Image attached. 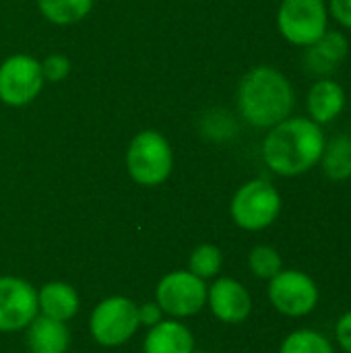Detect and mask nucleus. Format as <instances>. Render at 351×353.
Segmentation results:
<instances>
[{
	"instance_id": "nucleus-1",
	"label": "nucleus",
	"mask_w": 351,
	"mask_h": 353,
	"mask_svg": "<svg viewBox=\"0 0 351 353\" xmlns=\"http://www.w3.org/2000/svg\"><path fill=\"white\" fill-rule=\"evenodd\" d=\"M325 143L321 124L290 116L269 128L263 141V159L279 176H300L319 165Z\"/></svg>"
},
{
	"instance_id": "nucleus-2",
	"label": "nucleus",
	"mask_w": 351,
	"mask_h": 353,
	"mask_svg": "<svg viewBox=\"0 0 351 353\" xmlns=\"http://www.w3.org/2000/svg\"><path fill=\"white\" fill-rule=\"evenodd\" d=\"M238 110L254 128H273L294 110L292 83L273 66H257L240 81Z\"/></svg>"
},
{
	"instance_id": "nucleus-3",
	"label": "nucleus",
	"mask_w": 351,
	"mask_h": 353,
	"mask_svg": "<svg viewBox=\"0 0 351 353\" xmlns=\"http://www.w3.org/2000/svg\"><path fill=\"white\" fill-rule=\"evenodd\" d=\"M126 168L141 186L163 184L174 168V153L168 139L157 130H141L128 145Z\"/></svg>"
},
{
	"instance_id": "nucleus-4",
	"label": "nucleus",
	"mask_w": 351,
	"mask_h": 353,
	"mask_svg": "<svg viewBox=\"0 0 351 353\" xmlns=\"http://www.w3.org/2000/svg\"><path fill=\"white\" fill-rule=\"evenodd\" d=\"M281 213V194L267 180H250L232 199V217L238 228L261 232Z\"/></svg>"
},
{
	"instance_id": "nucleus-5",
	"label": "nucleus",
	"mask_w": 351,
	"mask_h": 353,
	"mask_svg": "<svg viewBox=\"0 0 351 353\" xmlns=\"http://www.w3.org/2000/svg\"><path fill=\"white\" fill-rule=\"evenodd\" d=\"M277 29L294 46L308 48L329 29V8L325 0H281Z\"/></svg>"
},
{
	"instance_id": "nucleus-6",
	"label": "nucleus",
	"mask_w": 351,
	"mask_h": 353,
	"mask_svg": "<svg viewBox=\"0 0 351 353\" xmlns=\"http://www.w3.org/2000/svg\"><path fill=\"white\" fill-rule=\"evenodd\" d=\"M269 300L277 312L300 319L317 308L319 285L304 271L281 269L273 279H269Z\"/></svg>"
},
{
	"instance_id": "nucleus-7",
	"label": "nucleus",
	"mask_w": 351,
	"mask_h": 353,
	"mask_svg": "<svg viewBox=\"0 0 351 353\" xmlns=\"http://www.w3.org/2000/svg\"><path fill=\"white\" fill-rule=\"evenodd\" d=\"M91 335L106 347L126 343L139 329V306L128 298H108L91 314Z\"/></svg>"
},
{
	"instance_id": "nucleus-8",
	"label": "nucleus",
	"mask_w": 351,
	"mask_h": 353,
	"mask_svg": "<svg viewBox=\"0 0 351 353\" xmlns=\"http://www.w3.org/2000/svg\"><path fill=\"white\" fill-rule=\"evenodd\" d=\"M41 62L27 54H14L0 64V101L12 108L31 103L43 87Z\"/></svg>"
},
{
	"instance_id": "nucleus-9",
	"label": "nucleus",
	"mask_w": 351,
	"mask_h": 353,
	"mask_svg": "<svg viewBox=\"0 0 351 353\" xmlns=\"http://www.w3.org/2000/svg\"><path fill=\"white\" fill-rule=\"evenodd\" d=\"M205 302L207 285L190 271H174L166 275L157 285V306L176 319L201 312Z\"/></svg>"
},
{
	"instance_id": "nucleus-10",
	"label": "nucleus",
	"mask_w": 351,
	"mask_h": 353,
	"mask_svg": "<svg viewBox=\"0 0 351 353\" xmlns=\"http://www.w3.org/2000/svg\"><path fill=\"white\" fill-rule=\"evenodd\" d=\"M37 294L19 277H0V331L25 329L37 316Z\"/></svg>"
},
{
	"instance_id": "nucleus-11",
	"label": "nucleus",
	"mask_w": 351,
	"mask_h": 353,
	"mask_svg": "<svg viewBox=\"0 0 351 353\" xmlns=\"http://www.w3.org/2000/svg\"><path fill=\"white\" fill-rule=\"evenodd\" d=\"M207 300L213 314L230 325L244 323L252 310V298L248 290L232 277L217 279L211 290H207Z\"/></svg>"
},
{
	"instance_id": "nucleus-12",
	"label": "nucleus",
	"mask_w": 351,
	"mask_h": 353,
	"mask_svg": "<svg viewBox=\"0 0 351 353\" xmlns=\"http://www.w3.org/2000/svg\"><path fill=\"white\" fill-rule=\"evenodd\" d=\"M348 52H350L348 37L339 31L327 29L314 43L306 48V54H304L306 70L314 74H323V77L331 74L345 60Z\"/></svg>"
},
{
	"instance_id": "nucleus-13",
	"label": "nucleus",
	"mask_w": 351,
	"mask_h": 353,
	"mask_svg": "<svg viewBox=\"0 0 351 353\" xmlns=\"http://www.w3.org/2000/svg\"><path fill=\"white\" fill-rule=\"evenodd\" d=\"M306 108H308L310 120H314L317 124H329L343 112L345 91L333 79H321L308 91Z\"/></svg>"
},
{
	"instance_id": "nucleus-14",
	"label": "nucleus",
	"mask_w": 351,
	"mask_h": 353,
	"mask_svg": "<svg viewBox=\"0 0 351 353\" xmlns=\"http://www.w3.org/2000/svg\"><path fill=\"white\" fill-rule=\"evenodd\" d=\"M68 343L70 335L62 321L41 314L27 325V345L31 353H66Z\"/></svg>"
},
{
	"instance_id": "nucleus-15",
	"label": "nucleus",
	"mask_w": 351,
	"mask_h": 353,
	"mask_svg": "<svg viewBox=\"0 0 351 353\" xmlns=\"http://www.w3.org/2000/svg\"><path fill=\"white\" fill-rule=\"evenodd\" d=\"M145 353H192L194 352V339L192 333L176 321H161L155 327L149 329L145 343Z\"/></svg>"
},
{
	"instance_id": "nucleus-16",
	"label": "nucleus",
	"mask_w": 351,
	"mask_h": 353,
	"mask_svg": "<svg viewBox=\"0 0 351 353\" xmlns=\"http://www.w3.org/2000/svg\"><path fill=\"white\" fill-rule=\"evenodd\" d=\"M37 306L41 308L43 316H50L54 321H68L79 310V296L77 292L60 281L46 283L37 294Z\"/></svg>"
},
{
	"instance_id": "nucleus-17",
	"label": "nucleus",
	"mask_w": 351,
	"mask_h": 353,
	"mask_svg": "<svg viewBox=\"0 0 351 353\" xmlns=\"http://www.w3.org/2000/svg\"><path fill=\"white\" fill-rule=\"evenodd\" d=\"M323 172L333 182H345L351 178V137L339 134L325 143L321 161Z\"/></svg>"
},
{
	"instance_id": "nucleus-18",
	"label": "nucleus",
	"mask_w": 351,
	"mask_h": 353,
	"mask_svg": "<svg viewBox=\"0 0 351 353\" xmlns=\"http://www.w3.org/2000/svg\"><path fill=\"white\" fill-rule=\"evenodd\" d=\"M37 6L50 23L72 25L91 12L93 0H37Z\"/></svg>"
},
{
	"instance_id": "nucleus-19",
	"label": "nucleus",
	"mask_w": 351,
	"mask_h": 353,
	"mask_svg": "<svg viewBox=\"0 0 351 353\" xmlns=\"http://www.w3.org/2000/svg\"><path fill=\"white\" fill-rule=\"evenodd\" d=\"M279 353H335V350L323 333L298 329L283 339Z\"/></svg>"
},
{
	"instance_id": "nucleus-20",
	"label": "nucleus",
	"mask_w": 351,
	"mask_h": 353,
	"mask_svg": "<svg viewBox=\"0 0 351 353\" xmlns=\"http://www.w3.org/2000/svg\"><path fill=\"white\" fill-rule=\"evenodd\" d=\"M221 263H223V256H221V250L217 246L201 244L190 254V273L201 277V279H209V277L219 273Z\"/></svg>"
},
{
	"instance_id": "nucleus-21",
	"label": "nucleus",
	"mask_w": 351,
	"mask_h": 353,
	"mask_svg": "<svg viewBox=\"0 0 351 353\" xmlns=\"http://www.w3.org/2000/svg\"><path fill=\"white\" fill-rule=\"evenodd\" d=\"M248 265H250V271L259 279H273L283 269L279 252L275 248H271V246H257V248H252Z\"/></svg>"
},
{
	"instance_id": "nucleus-22",
	"label": "nucleus",
	"mask_w": 351,
	"mask_h": 353,
	"mask_svg": "<svg viewBox=\"0 0 351 353\" xmlns=\"http://www.w3.org/2000/svg\"><path fill=\"white\" fill-rule=\"evenodd\" d=\"M70 72V60L64 54H52L41 62V74L43 81L50 83H60L68 77Z\"/></svg>"
},
{
	"instance_id": "nucleus-23",
	"label": "nucleus",
	"mask_w": 351,
	"mask_h": 353,
	"mask_svg": "<svg viewBox=\"0 0 351 353\" xmlns=\"http://www.w3.org/2000/svg\"><path fill=\"white\" fill-rule=\"evenodd\" d=\"M329 14L343 25L345 29H351V0H329L327 4Z\"/></svg>"
},
{
	"instance_id": "nucleus-24",
	"label": "nucleus",
	"mask_w": 351,
	"mask_h": 353,
	"mask_svg": "<svg viewBox=\"0 0 351 353\" xmlns=\"http://www.w3.org/2000/svg\"><path fill=\"white\" fill-rule=\"evenodd\" d=\"M335 339L345 353H351V310L345 312L335 327Z\"/></svg>"
},
{
	"instance_id": "nucleus-25",
	"label": "nucleus",
	"mask_w": 351,
	"mask_h": 353,
	"mask_svg": "<svg viewBox=\"0 0 351 353\" xmlns=\"http://www.w3.org/2000/svg\"><path fill=\"white\" fill-rule=\"evenodd\" d=\"M161 308L157 304H143L139 306V325H145V327H155L157 323H161Z\"/></svg>"
},
{
	"instance_id": "nucleus-26",
	"label": "nucleus",
	"mask_w": 351,
	"mask_h": 353,
	"mask_svg": "<svg viewBox=\"0 0 351 353\" xmlns=\"http://www.w3.org/2000/svg\"><path fill=\"white\" fill-rule=\"evenodd\" d=\"M192 353H194V352H192Z\"/></svg>"
}]
</instances>
